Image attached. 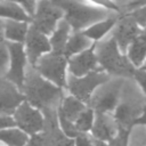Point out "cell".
Returning a JSON list of instances; mask_svg holds the SVG:
<instances>
[{
	"mask_svg": "<svg viewBox=\"0 0 146 146\" xmlns=\"http://www.w3.org/2000/svg\"><path fill=\"white\" fill-rule=\"evenodd\" d=\"M0 96L1 113L3 114H14L16 110L26 100L24 92L6 78H1Z\"/></svg>",
	"mask_w": 146,
	"mask_h": 146,
	"instance_id": "5bb4252c",
	"label": "cell"
},
{
	"mask_svg": "<svg viewBox=\"0 0 146 146\" xmlns=\"http://www.w3.org/2000/svg\"><path fill=\"white\" fill-rule=\"evenodd\" d=\"M91 131L95 139L110 141L117 135L119 125L114 119V115L111 116L108 113L96 112L95 123Z\"/></svg>",
	"mask_w": 146,
	"mask_h": 146,
	"instance_id": "9a60e30c",
	"label": "cell"
},
{
	"mask_svg": "<svg viewBox=\"0 0 146 146\" xmlns=\"http://www.w3.org/2000/svg\"><path fill=\"white\" fill-rule=\"evenodd\" d=\"M0 15L2 18L7 19H14V21H21V22H27L32 23L33 17L22 7L19 3L8 0H1L0 2Z\"/></svg>",
	"mask_w": 146,
	"mask_h": 146,
	"instance_id": "ac0fdd59",
	"label": "cell"
},
{
	"mask_svg": "<svg viewBox=\"0 0 146 146\" xmlns=\"http://www.w3.org/2000/svg\"><path fill=\"white\" fill-rule=\"evenodd\" d=\"M1 140L7 146H25L29 141L27 133L22 129H1Z\"/></svg>",
	"mask_w": 146,
	"mask_h": 146,
	"instance_id": "603a6c76",
	"label": "cell"
},
{
	"mask_svg": "<svg viewBox=\"0 0 146 146\" xmlns=\"http://www.w3.org/2000/svg\"><path fill=\"white\" fill-rule=\"evenodd\" d=\"M1 25H2V39L11 42L24 43L31 24L27 22L2 18Z\"/></svg>",
	"mask_w": 146,
	"mask_h": 146,
	"instance_id": "2e32d148",
	"label": "cell"
},
{
	"mask_svg": "<svg viewBox=\"0 0 146 146\" xmlns=\"http://www.w3.org/2000/svg\"><path fill=\"white\" fill-rule=\"evenodd\" d=\"M121 14H117V15H114V16H111V17H107L105 19H102L92 25H90L89 27H87L84 31H82L88 38H90L92 41H96L98 42L99 40H102L111 30L114 29V26L116 25L117 23V19L120 17Z\"/></svg>",
	"mask_w": 146,
	"mask_h": 146,
	"instance_id": "e0dca14e",
	"label": "cell"
},
{
	"mask_svg": "<svg viewBox=\"0 0 146 146\" xmlns=\"http://www.w3.org/2000/svg\"><path fill=\"white\" fill-rule=\"evenodd\" d=\"M75 146H95L94 139L89 138L86 132H80L78 137H75Z\"/></svg>",
	"mask_w": 146,
	"mask_h": 146,
	"instance_id": "d6a6232c",
	"label": "cell"
},
{
	"mask_svg": "<svg viewBox=\"0 0 146 146\" xmlns=\"http://www.w3.org/2000/svg\"><path fill=\"white\" fill-rule=\"evenodd\" d=\"M141 67H144V68H146V60H145V63H144V65H143Z\"/></svg>",
	"mask_w": 146,
	"mask_h": 146,
	"instance_id": "d590c367",
	"label": "cell"
},
{
	"mask_svg": "<svg viewBox=\"0 0 146 146\" xmlns=\"http://www.w3.org/2000/svg\"><path fill=\"white\" fill-rule=\"evenodd\" d=\"M64 16L65 11L52 0H39L31 25L46 35L50 36Z\"/></svg>",
	"mask_w": 146,
	"mask_h": 146,
	"instance_id": "52a82bcc",
	"label": "cell"
},
{
	"mask_svg": "<svg viewBox=\"0 0 146 146\" xmlns=\"http://www.w3.org/2000/svg\"><path fill=\"white\" fill-rule=\"evenodd\" d=\"M7 46L9 49L10 59H9L8 70L6 71L5 75H2V78H6L10 82H13L16 87H18L21 90H23L26 78L25 67L29 62L24 43L7 41Z\"/></svg>",
	"mask_w": 146,
	"mask_h": 146,
	"instance_id": "ba28073f",
	"label": "cell"
},
{
	"mask_svg": "<svg viewBox=\"0 0 146 146\" xmlns=\"http://www.w3.org/2000/svg\"><path fill=\"white\" fill-rule=\"evenodd\" d=\"M79 1H83V0H79Z\"/></svg>",
	"mask_w": 146,
	"mask_h": 146,
	"instance_id": "8d00e7d4",
	"label": "cell"
},
{
	"mask_svg": "<svg viewBox=\"0 0 146 146\" xmlns=\"http://www.w3.org/2000/svg\"><path fill=\"white\" fill-rule=\"evenodd\" d=\"M96 55L99 66L111 76L113 75L116 78H133L137 67L131 63L129 57L120 50L113 36L99 43L97 42Z\"/></svg>",
	"mask_w": 146,
	"mask_h": 146,
	"instance_id": "3957f363",
	"label": "cell"
},
{
	"mask_svg": "<svg viewBox=\"0 0 146 146\" xmlns=\"http://www.w3.org/2000/svg\"><path fill=\"white\" fill-rule=\"evenodd\" d=\"M95 41H92L90 38H88L82 31L79 32H73L65 46V50L64 54L67 58H71L74 55H78L84 50H87L88 48H90L94 44Z\"/></svg>",
	"mask_w": 146,
	"mask_h": 146,
	"instance_id": "ffe728a7",
	"label": "cell"
},
{
	"mask_svg": "<svg viewBox=\"0 0 146 146\" xmlns=\"http://www.w3.org/2000/svg\"><path fill=\"white\" fill-rule=\"evenodd\" d=\"M127 1H129V0H127Z\"/></svg>",
	"mask_w": 146,
	"mask_h": 146,
	"instance_id": "74e56055",
	"label": "cell"
},
{
	"mask_svg": "<svg viewBox=\"0 0 146 146\" xmlns=\"http://www.w3.org/2000/svg\"><path fill=\"white\" fill-rule=\"evenodd\" d=\"M24 47L27 55L29 64L32 67H35L40 57L52 50L50 39L48 38V35L36 30L33 25H30V30L24 42Z\"/></svg>",
	"mask_w": 146,
	"mask_h": 146,
	"instance_id": "7c38bea8",
	"label": "cell"
},
{
	"mask_svg": "<svg viewBox=\"0 0 146 146\" xmlns=\"http://www.w3.org/2000/svg\"><path fill=\"white\" fill-rule=\"evenodd\" d=\"M44 115V127L42 130V138L44 146H75V140L67 137L58 121V108L48 107L42 110Z\"/></svg>",
	"mask_w": 146,
	"mask_h": 146,
	"instance_id": "9c48e42d",
	"label": "cell"
},
{
	"mask_svg": "<svg viewBox=\"0 0 146 146\" xmlns=\"http://www.w3.org/2000/svg\"><path fill=\"white\" fill-rule=\"evenodd\" d=\"M141 26L127 13H122L113 29V38L115 39L120 50L127 55L130 44L140 34Z\"/></svg>",
	"mask_w": 146,
	"mask_h": 146,
	"instance_id": "8fae6325",
	"label": "cell"
},
{
	"mask_svg": "<svg viewBox=\"0 0 146 146\" xmlns=\"http://www.w3.org/2000/svg\"><path fill=\"white\" fill-rule=\"evenodd\" d=\"M133 79H135V81H137V83L140 86L143 92L146 95V68H144V67L136 68Z\"/></svg>",
	"mask_w": 146,
	"mask_h": 146,
	"instance_id": "f546056e",
	"label": "cell"
},
{
	"mask_svg": "<svg viewBox=\"0 0 146 146\" xmlns=\"http://www.w3.org/2000/svg\"><path fill=\"white\" fill-rule=\"evenodd\" d=\"M0 56H1V72L2 75L5 74V70L7 66H9V59H10V54H9V49L7 46V41L5 39H2L1 41V50H0Z\"/></svg>",
	"mask_w": 146,
	"mask_h": 146,
	"instance_id": "f1b7e54d",
	"label": "cell"
},
{
	"mask_svg": "<svg viewBox=\"0 0 146 146\" xmlns=\"http://www.w3.org/2000/svg\"><path fill=\"white\" fill-rule=\"evenodd\" d=\"M68 66V58L63 52L50 51L44 54L38 60L35 68L43 78L55 83L60 88H67L66 67Z\"/></svg>",
	"mask_w": 146,
	"mask_h": 146,
	"instance_id": "277c9868",
	"label": "cell"
},
{
	"mask_svg": "<svg viewBox=\"0 0 146 146\" xmlns=\"http://www.w3.org/2000/svg\"><path fill=\"white\" fill-rule=\"evenodd\" d=\"M141 33L146 36V26H144V27H141Z\"/></svg>",
	"mask_w": 146,
	"mask_h": 146,
	"instance_id": "e575fe53",
	"label": "cell"
},
{
	"mask_svg": "<svg viewBox=\"0 0 146 146\" xmlns=\"http://www.w3.org/2000/svg\"><path fill=\"white\" fill-rule=\"evenodd\" d=\"M127 56L137 68L144 65L146 60V36L141 32L130 44Z\"/></svg>",
	"mask_w": 146,
	"mask_h": 146,
	"instance_id": "7402d4cb",
	"label": "cell"
},
{
	"mask_svg": "<svg viewBox=\"0 0 146 146\" xmlns=\"http://www.w3.org/2000/svg\"><path fill=\"white\" fill-rule=\"evenodd\" d=\"M58 121H59V125L63 130V132L70 137V138H75L79 136L80 131L78 130L76 125H75V122H72L70 121L68 119H66L60 112H58Z\"/></svg>",
	"mask_w": 146,
	"mask_h": 146,
	"instance_id": "484cf974",
	"label": "cell"
},
{
	"mask_svg": "<svg viewBox=\"0 0 146 146\" xmlns=\"http://www.w3.org/2000/svg\"><path fill=\"white\" fill-rule=\"evenodd\" d=\"M91 3L96 5L97 7H102V8H105V9H108V10H112V11H115V13H119V14H122V7L115 2V0H89Z\"/></svg>",
	"mask_w": 146,
	"mask_h": 146,
	"instance_id": "83f0119b",
	"label": "cell"
},
{
	"mask_svg": "<svg viewBox=\"0 0 146 146\" xmlns=\"http://www.w3.org/2000/svg\"><path fill=\"white\" fill-rule=\"evenodd\" d=\"M130 131L131 130L119 129L117 135L112 140H110L108 143L103 141V140H98V139H95L94 138V144H95V146H128Z\"/></svg>",
	"mask_w": 146,
	"mask_h": 146,
	"instance_id": "d4e9b609",
	"label": "cell"
},
{
	"mask_svg": "<svg viewBox=\"0 0 146 146\" xmlns=\"http://www.w3.org/2000/svg\"><path fill=\"white\" fill-rule=\"evenodd\" d=\"M127 14L129 16H131L141 27L146 26V6H141L133 10L127 11Z\"/></svg>",
	"mask_w": 146,
	"mask_h": 146,
	"instance_id": "4316f807",
	"label": "cell"
},
{
	"mask_svg": "<svg viewBox=\"0 0 146 146\" xmlns=\"http://www.w3.org/2000/svg\"><path fill=\"white\" fill-rule=\"evenodd\" d=\"M124 78H116L115 80H110L106 83L102 84L94 92L89 107L94 108L95 112L110 113L115 111L116 106L120 103L122 96V90L124 86Z\"/></svg>",
	"mask_w": 146,
	"mask_h": 146,
	"instance_id": "8992f818",
	"label": "cell"
},
{
	"mask_svg": "<svg viewBox=\"0 0 146 146\" xmlns=\"http://www.w3.org/2000/svg\"><path fill=\"white\" fill-rule=\"evenodd\" d=\"M0 125H1V129H9V128H14L15 125H17V123H16L15 117L11 116L10 114H3V113H1Z\"/></svg>",
	"mask_w": 146,
	"mask_h": 146,
	"instance_id": "1f68e13d",
	"label": "cell"
},
{
	"mask_svg": "<svg viewBox=\"0 0 146 146\" xmlns=\"http://www.w3.org/2000/svg\"><path fill=\"white\" fill-rule=\"evenodd\" d=\"M95 117H96V112L91 107H87L76 119L75 125L80 132H88L92 130L94 123H95Z\"/></svg>",
	"mask_w": 146,
	"mask_h": 146,
	"instance_id": "cb8c5ba5",
	"label": "cell"
},
{
	"mask_svg": "<svg viewBox=\"0 0 146 146\" xmlns=\"http://www.w3.org/2000/svg\"><path fill=\"white\" fill-rule=\"evenodd\" d=\"M110 80L111 75L103 70L92 71L80 78L70 74L67 78V89L71 95L75 96L83 103L89 104L96 89Z\"/></svg>",
	"mask_w": 146,
	"mask_h": 146,
	"instance_id": "5b68a950",
	"label": "cell"
},
{
	"mask_svg": "<svg viewBox=\"0 0 146 146\" xmlns=\"http://www.w3.org/2000/svg\"><path fill=\"white\" fill-rule=\"evenodd\" d=\"M64 11V18L72 26L73 32L84 31L90 25L105 19L107 17L117 15L119 13L84 3L79 0H52Z\"/></svg>",
	"mask_w": 146,
	"mask_h": 146,
	"instance_id": "7a4b0ae2",
	"label": "cell"
},
{
	"mask_svg": "<svg viewBox=\"0 0 146 146\" xmlns=\"http://www.w3.org/2000/svg\"><path fill=\"white\" fill-rule=\"evenodd\" d=\"M96 44H97V42L95 41L94 44L90 48H88L87 50L68 58L70 74L80 78V76H83L92 71L103 70L99 66L98 58L96 55Z\"/></svg>",
	"mask_w": 146,
	"mask_h": 146,
	"instance_id": "4fadbf2b",
	"label": "cell"
},
{
	"mask_svg": "<svg viewBox=\"0 0 146 146\" xmlns=\"http://www.w3.org/2000/svg\"><path fill=\"white\" fill-rule=\"evenodd\" d=\"M71 31H73V30H72V26L70 25V23L65 18L60 19L59 23L57 24L56 30L54 31V33L49 38L52 51L64 54L65 46H66V43L71 36Z\"/></svg>",
	"mask_w": 146,
	"mask_h": 146,
	"instance_id": "d6986e66",
	"label": "cell"
},
{
	"mask_svg": "<svg viewBox=\"0 0 146 146\" xmlns=\"http://www.w3.org/2000/svg\"><path fill=\"white\" fill-rule=\"evenodd\" d=\"M19 129L24 130L29 135H35L43 130L44 115L41 110L31 105L25 100L13 114Z\"/></svg>",
	"mask_w": 146,
	"mask_h": 146,
	"instance_id": "30bf717a",
	"label": "cell"
},
{
	"mask_svg": "<svg viewBox=\"0 0 146 146\" xmlns=\"http://www.w3.org/2000/svg\"><path fill=\"white\" fill-rule=\"evenodd\" d=\"M26 100L39 110L56 106L59 107L63 100V88L43 78L35 68L30 67L22 90Z\"/></svg>",
	"mask_w": 146,
	"mask_h": 146,
	"instance_id": "6da1fadb",
	"label": "cell"
},
{
	"mask_svg": "<svg viewBox=\"0 0 146 146\" xmlns=\"http://www.w3.org/2000/svg\"><path fill=\"white\" fill-rule=\"evenodd\" d=\"M8 1H14L19 3L22 7H24V9L33 17V15L35 14L36 7H38V1L39 0H8Z\"/></svg>",
	"mask_w": 146,
	"mask_h": 146,
	"instance_id": "4dcf8cb0",
	"label": "cell"
},
{
	"mask_svg": "<svg viewBox=\"0 0 146 146\" xmlns=\"http://www.w3.org/2000/svg\"><path fill=\"white\" fill-rule=\"evenodd\" d=\"M86 108H87L86 103H83L82 100H80L79 98H76L73 95H70V96H66L63 98V100L58 107V112H60L70 121L75 122L76 119L79 117V115Z\"/></svg>",
	"mask_w": 146,
	"mask_h": 146,
	"instance_id": "44dd1931",
	"label": "cell"
},
{
	"mask_svg": "<svg viewBox=\"0 0 146 146\" xmlns=\"http://www.w3.org/2000/svg\"><path fill=\"white\" fill-rule=\"evenodd\" d=\"M25 146H44V141H43L42 135H40V133L32 135Z\"/></svg>",
	"mask_w": 146,
	"mask_h": 146,
	"instance_id": "836d02e7",
	"label": "cell"
}]
</instances>
